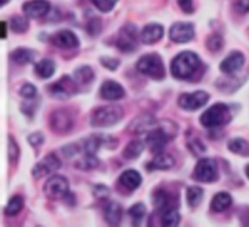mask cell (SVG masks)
Wrapping results in <instances>:
<instances>
[{
    "instance_id": "12",
    "label": "cell",
    "mask_w": 249,
    "mask_h": 227,
    "mask_svg": "<svg viewBox=\"0 0 249 227\" xmlns=\"http://www.w3.org/2000/svg\"><path fill=\"white\" fill-rule=\"evenodd\" d=\"M60 168L61 162L58 157L55 153H50L34 165L33 169H32V175H33L34 179H41V177L46 176V175L60 169Z\"/></svg>"
},
{
    "instance_id": "24",
    "label": "cell",
    "mask_w": 249,
    "mask_h": 227,
    "mask_svg": "<svg viewBox=\"0 0 249 227\" xmlns=\"http://www.w3.org/2000/svg\"><path fill=\"white\" fill-rule=\"evenodd\" d=\"M232 206V197L226 192H219L213 197L211 203V209L215 213H223Z\"/></svg>"
},
{
    "instance_id": "38",
    "label": "cell",
    "mask_w": 249,
    "mask_h": 227,
    "mask_svg": "<svg viewBox=\"0 0 249 227\" xmlns=\"http://www.w3.org/2000/svg\"><path fill=\"white\" fill-rule=\"evenodd\" d=\"M187 147H189V150L191 151L195 156H197V157L204 155L207 151L206 145H204L198 138H194L191 139V140H189V142H187Z\"/></svg>"
},
{
    "instance_id": "35",
    "label": "cell",
    "mask_w": 249,
    "mask_h": 227,
    "mask_svg": "<svg viewBox=\"0 0 249 227\" xmlns=\"http://www.w3.org/2000/svg\"><path fill=\"white\" fill-rule=\"evenodd\" d=\"M228 147L235 155H246L249 150V145L247 141L241 138H236L229 141Z\"/></svg>"
},
{
    "instance_id": "8",
    "label": "cell",
    "mask_w": 249,
    "mask_h": 227,
    "mask_svg": "<svg viewBox=\"0 0 249 227\" xmlns=\"http://www.w3.org/2000/svg\"><path fill=\"white\" fill-rule=\"evenodd\" d=\"M138 27L125 24L119 29L116 38V46L122 52H131L138 49Z\"/></svg>"
},
{
    "instance_id": "25",
    "label": "cell",
    "mask_w": 249,
    "mask_h": 227,
    "mask_svg": "<svg viewBox=\"0 0 249 227\" xmlns=\"http://www.w3.org/2000/svg\"><path fill=\"white\" fill-rule=\"evenodd\" d=\"M36 52L32 49H26V48H18L16 50H14L10 55L11 60L14 61L16 65H28V63H32L36 58Z\"/></svg>"
},
{
    "instance_id": "34",
    "label": "cell",
    "mask_w": 249,
    "mask_h": 227,
    "mask_svg": "<svg viewBox=\"0 0 249 227\" xmlns=\"http://www.w3.org/2000/svg\"><path fill=\"white\" fill-rule=\"evenodd\" d=\"M129 215H130L134 225H141V223H142L146 216V206L143 203H136L135 206L129 209Z\"/></svg>"
},
{
    "instance_id": "4",
    "label": "cell",
    "mask_w": 249,
    "mask_h": 227,
    "mask_svg": "<svg viewBox=\"0 0 249 227\" xmlns=\"http://www.w3.org/2000/svg\"><path fill=\"white\" fill-rule=\"evenodd\" d=\"M124 116V111L118 105H107L95 109L90 116V124L95 128H107L119 123Z\"/></svg>"
},
{
    "instance_id": "49",
    "label": "cell",
    "mask_w": 249,
    "mask_h": 227,
    "mask_svg": "<svg viewBox=\"0 0 249 227\" xmlns=\"http://www.w3.org/2000/svg\"><path fill=\"white\" fill-rule=\"evenodd\" d=\"M238 218H240L241 223L243 225L249 226V208H247V207L241 208L240 211H238Z\"/></svg>"
},
{
    "instance_id": "37",
    "label": "cell",
    "mask_w": 249,
    "mask_h": 227,
    "mask_svg": "<svg viewBox=\"0 0 249 227\" xmlns=\"http://www.w3.org/2000/svg\"><path fill=\"white\" fill-rule=\"evenodd\" d=\"M206 45L209 51H212V52H218V51H220L224 46L223 36H221L220 34L216 33L212 34V35H209L208 38H207Z\"/></svg>"
},
{
    "instance_id": "47",
    "label": "cell",
    "mask_w": 249,
    "mask_h": 227,
    "mask_svg": "<svg viewBox=\"0 0 249 227\" xmlns=\"http://www.w3.org/2000/svg\"><path fill=\"white\" fill-rule=\"evenodd\" d=\"M62 152L66 157L71 158L79 152V146H77L75 143H72V145H68V146H66V147H63Z\"/></svg>"
},
{
    "instance_id": "22",
    "label": "cell",
    "mask_w": 249,
    "mask_h": 227,
    "mask_svg": "<svg viewBox=\"0 0 249 227\" xmlns=\"http://www.w3.org/2000/svg\"><path fill=\"white\" fill-rule=\"evenodd\" d=\"M175 160L172 156L167 155V153H157L155 158L146 165V169L148 172H155V170H168L173 168Z\"/></svg>"
},
{
    "instance_id": "48",
    "label": "cell",
    "mask_w": 249,
    "mask_h": 227,
    "mask_svg": "<svg viewBox=\"0 0 249 227\" xmlns=\"http://www.w3.org/2000/svg\"><path fill=\"white\" fill-rule=\"evenodd\" d=\"M235 9L240 14H247L249 12V0H237L235 4Z\"/></svg>"
},
{
    "instance_id": "42",
    "label": "cell",
    "mask_w": 249,
    "mask_h": 227,
    "mask_svg": "<svg viewBox=\"0 0 249 227\" xmlns=\"http://www.w3.org/2000/svg\"><path fill=\"white\" fill-rule=\"evenodd\" d=\"M92 193H94V197L96 199L105 201V199L108 198L109 194H111V192H109L108 187L105 186V185H96V186L94 187V191H92Z\"/></svg>"
},
{
    "instance_id": "46",
    "label": "cell",
    "mask_w": 249,
    "mask_h": 227,
    "mask_svg": "<svg viewBox=\"0 0 249 227\" xmlns=\"http://www.w3.org/2000/svg\"><path fill=\"white\" fill-rule=\"evenodd\" d=\"M27 140H28V142L31 143L32 146L36 147V146L41 145V143L44 142V136L41 133H34L32 134V135H29Z\"/></svg>"
},
{
    "instance_id": "9",
    "label": "cell",
    "mask_w": 249,
    "mask_h": 227,
    "mask_svg": "<svg viewBox=\"0 0 249 227\" xmlns=\"http://www.w3.org/2000/svg\"><path fill=\"white\" fill-rule=\"evenodd\" d=\"M51 130L56 134H66L72 130L74 125V117L73 113L67 108H58L51 113L49 118Z\"/></svg>"
},
{
    "instance_id": "44",
    "label": "cell",
    "mask_w": 249,
    "mask_h": 227,
    "mask_svg": "<svg viewBox=\"0 0 249 227\" xmlns=\"http://www.w3.org/2000/svg\"><path fill=\"white\" fill-rule=\"evenodd\" d=\"M100 62H101V65L104 66L105 68H107V70H116L117 68L119 67L121 61H119L118 58H113V57H101L100 58Z\"/></svg>"
},
{
    "instance_id": "16",
    "label": "cell",
    "mask_w": 249,
    "mask_h": 227,
    "mask_svg": "<svg viewBox=\"0 0 249 227\" xmlns=\"http://www.w3.org/2000/svg\"><path fill=\"white\" fill-rule=\"evenodd\" d=\"M53 45L60 49H74L79 46V39L70 29H62L60 32H56L50 38Z\"/></svg>"
},
{
    "instance_id": "41",
    "label": "cell",
    "mask_w": 249,
    "mask_h": 227,
    "mask_svg": "<svg viewBox=\"0 0 249 227\" xmlns=\"http://www.w3.org/2000/svg\"><path fill=\"white\" fill-rule=\"evenodd\" d=\"M91 1L101 12H109L113 10L118 0H91Z\"/></svg>"
},
{
    "instance_id": "15",
    "label": "cell",
    "mask_w": 249,
    "mask_h": 227,
    "mask_svg": "<svg viewBox=\"0 0 249 227\" xmlns=\"http://www.w3.org/2000/svg\"><path fill=\"white\" fill-rule=\"evenodd\" d=\"M246 62V57L240 51H232L228 57L220 63V70L228 75H233L240 72Z\"/></svg>"
},
{
    "instance_id": "1",
    "label": "cell",
    "mask_w": 249,
    "mask_h": 227,
    "mask_svg": "<svg viewBox=\"0 0 249 227\" xmlns=\"http://www.w3.org/2000/svg\"><path fill=\"white\" fill-rule=\"evenodd\" d=\"M202 70V61L196 52L182 51L172 61L173 77L180 80H192Z\"/></svg>"
},
{
    "instance_id": "51",
    "label": "cell",
    "mask_w": 249,
    "mask_h": 227,
    "mask_svg": "<svg viewBox=\"0 0 249 227\" xmlns=\"http://www.w3.org/2000/svg\"><path fill=\"white\" fill-rule=\"evenodd\" d=\"M1 38H6V22H1Z\"/></svg>"
},
{
    "instance_id": "3",
    "label": "cell",
    "mask_w": 249,
    "mask_h": 227,
    "mask_svg": "<svg viewBox=\"0 0 249 227\" xmlns=\"http://www.w3.org/2000/svg\"><path fill=\"white\" fill-rule=\"evenodd\" d=\"M231 119H232V113H231L230 107L228 105L219 102V104L213 105L207 111H204L199 121H201L202 125L206 126V128L218 129L224 125H228Z\"/></svg>"
},
{
    "instance_id": "40",
    "label": "cell",
    "mask_w": 249,
    "mask_h": 227,
    "mask_svg": "<svg viewBox=\"0 0 249 227\" xmlns=\"http://www.w3.org/2000/svg\"><path fill=\"white\" fill-rule=\"evenodd\" d=\"M102 31V22L99 17H94L90 19L87 24V32L91 36H96L101 33Z\"/></svg>"
},
{
    "instance_id": "20",
    "label": "cell",
    "mask_w": 249,
    "mask_h": 227,
    "mask_svg": "<svg viewBox=\"0 0 249 227\" xmlns=\"http://www.w3.org/2000/svg\"><path fill=\"white\" fill-rule=\"evenodd\" d=\"M163 34H164V28L162 24L150 23L143 27L141 32V41L146 45H152L163 38Z\"/></svg>"
},
{
    "instance_id": "30",
    "label": "cell",
    "mask_w": 249,
    "mask_h": 227,
    "mask_svg": "<svg viewBox=\"0 0 249 227\" xmlns=\"http://www.w3.org/2000/svg\"><path fill=\"white\" fill-rule=\"evenodd\" d=\"M23 197L19 196V194H16V196L11 197V199L9 201L7 206L5 207V215L7 216H16L17 214H19V211L23 208Z\"/></svg>"
},
{
    "instance_id": "53",
    "label": "cell",
    "mask_w": 249,
    "mask_h": 227,
    "mask_svg": "<svg viewBox=\"0 0 249 227\" xmlns=\"http://www.w3.org/2000/svg\"><path fill=\"white\" fill-rule=\"evenodd\" d=\"M7 1H10V0H1V6H5L7 4Z\"/></svg>"
},
{
    "instance_id": "7",
    "label": "cell",
    "mask_w": 249,
    "mask_h": 227,
    "mask_svg": "<svg viewBox=\"0 0 249 227\" xmlns=\"http://www.w3.org/2000/svg\"><path fill=\"white\" fill-rule=\"evenodd\" d=\"M78 83L68 75H63L57 82L53 83L48 87V91L53 99L67 100L74 96L78 92Z\"/></svg>"
},
{
    "instance_id": "31",
    "label": "cell",
    "mask_w": 249,
    "mask_h": 227,
    "mask_svg": "<svg viewBox=\"0 0 249 227\" xmlns=\"http://www.w3.org/2000/svg\"><path fill=\"white\" fill-rule=\"evenodd\" d=\"M100 164L99 158L95 157V155H87L83 158H80L77 163H75V168H78L79 170L83 172H89V170L96 169Z\"/></svg>"
},
{
    "instance_id": "13",
    "label": "cell",
    "mask_w": 249,
    "mask_h": 227,
    "mask_svg": "<svg viewBox=\"0 0 249 227\" xmlns=\"http://www.w3.org/2000/svg\"><path fill=\"white\" fill-rule=\"evenodd\" d=\"M157 119L150 113H143L136 117L135 119L130 122L126 130L134 135H141L143 133H150L152 129L157 126Z\"/></svg>"
},
{
    "instance_id": "28",
    "label": "cell",
    "mask_w": 249,
    "mask_h": 227,
    "mask_svg": "<svg viewBox=\"0 0 249 227\" xmlns=\"http://www.w3.org/2000/svg\"><path fill=\"white\" fill-rule=\"evenodd\" d=\"M95 73L90 66H82L74 70V79L79 85H88L94 80Z\"/></svg>"
},
{
    "instance_id": "27",
    "label": "cell",
    "mask_w": 249,
    "mask_h": 227,
    "mask_svg": "<svg viewBox=\"0 0 249 227\" xmlns=\"http://www.w3.org/2000/svg\"><path fill=\"white\" fill-rule=\"evenodd\" d=\"M112 138H105V136L101 135H92L85 141L84 143V151L87 155H95V153L99 151V148L101 147L102 143H108V141L111 140Z\"/></svg>"
},
{
    "instance_id": "33",
    "label": "cell",
    "mask_w": 249,
    "mask_h": 227,
    "mask_svg": "<svg viewBox=\"0 0 249 227\" xmlns=\"http://www.w3.org/2000/svg\"><path fill=\"white\" fill-rule=\"evenodd\" d=\"M180 214L177 208H170L162 211V225L167 227H174L180 224Z\"/></svg>"
},
{
    "instance_id": "23",
    "label": "cell",
    "mask_w": 249,
    "mask_h": 227,
    "mask_svg": "<svg viewBox=\"0 0 249 227\" xmlns=\"http://www.w3.org/2000/svg\"><path fill=\"white\" fill-rule=\"evenodd\" d=\"M104 216L105 220L109 224V225H118L123 216V209L116 202H109L104 209Z\"/></svg>"
},
{
    "instance_id": "17",
    "label": "cell",
    "mask_w": 249,
    "mask_h": 227,
    "mask_svg": "<svg viewBox=\"0 0 249 227\" xmlns=\"http://www.w3.org/2000/svg\"><path fill=\"white\" fill-rule=\"evenodd\" d=\"M22 10L31 18H41L50 11V2L48 0H29L24 2Z\"/></svg>"
},
{
    "instance_id": "29",
    "label": "cell",
    "mask_w": 249,
    "mask_h": 227,
    "mask_svg": "<svg viewBox=\"0 0 249 227\" xmlns=\"http://www.w3.org/2000/svg\"><path fill=\"white\" fill-rule=\"evenodd\" d=\"M145 150V143L141 142L139 140L130 141L128 145L124 147L123 151V157L126 159H136L138 157H140L141 153Z\"/></svg>"
},
{
    "instance_id": "36",
    "label": "cell",
    "mask_w": 249,
    "mask_h": 227,
    "mask_svg": "<svg viewBox=\"0 0 249 227\" xmlns=\"http://www.w3.org/2000/svg\"><path fill=\"white\" fill-rule=\"evenodd\" d=\"M10 28L15 33H24L29 28V21L24 16H14L10 19Z\"/></svg>"
},
{
    "instance_id": "39",
    "label": "cell",
    "mask_w": 249,
    "mask_h": 227,
    "mask_svg": "<svg viewBox=\"0 0 249 227\" xmlns=\"http://www.w3.org/2000/svg\"><path fill=\"white\" fill-rule=\"evenodd\" d=\"M19 157V148L17 146L16 141L12 136H9V162L12 165H15L18 160Z\"/></svg>"
},
{
    "instance_id": "14",
    "label": "cell",
    "mask_w": 249,
    "mask_h": 227,
    "mask_svg": "<svg viewBox=\"0 0 249 227\" xmlns=\"http://www.w3.org/2000/svg\"><path fill=\"white\" fill-rule=\"evenodd\" d=\"M169 36L170 40L174 43H189L195 36L194 24L190 22H177L170 27Z\"/></svg>"
},
{
    "instance_id": "19",
    "label": "cell",
    "mask_w": 249,
    "mask_h": 227,
    "mask_svg": "<svg viewBox=\"0 0 249 227\" xmlns=\"http://www.w3.org/2000/svg\"><path fill=\"white\" fill-rule=\"evenodd\" d=\"M124 95H125L124 87L114 80H106L100 87V96L107 101H117L123 99Z\"/></svg>"
},
{
    "instance_id": "26",
    "label": "cell",
    "mask_w": 249,
    "mask_h": 227,
    "mask_svg": "<svg viewBox=\"0 0 249 227\" xmlns=\"http://www.w3.org/2000/svg\"><path fill=\"white\" fill-rule=\"evenodd\" d=\"M55 62L53 60H50V58H43V60L39 61L34 66V72L41 79H48V78L53 77V74L55 73Z\"/></svg>"
},
{
    "instance_id": "32",
    "label": "cell",
    "mask_w": 249,
    "mask_h": 227,
    "mask_svg": "<svg viewBox=\"0 0 249 227\" xmlns=\"http://www.w3.org/2000/svg\"><path fill=\"white\" fill-rule=\"evenodd\" d=\"M204 196L203 190L199 186H191L187 189L186 192V199L187 203L191 208H196V207L199 206V203L202 202V198Z\"/></svg>"
},
{
    "instance_id": "45",
    "label": "cell",
    "mask_w": 249,
    "mask_h": 227,
    "mask_svg": "<svg viewBox=\"0 0 249 227\" xmlns=\"http://www.w3.org/2000/svg\"><path fill=\"white\" fill-rule=\"evenodd\" d=\"M178 5L185 14H192L195 11L194 0H178Z\"/></svg>"
},
{
    "instance_id": "5",
    "label": "cell",
    "mask_w": 249,
    "mask_h": 227,
    "mask_svg": "<svg viewBox=\"0 0 249 227\" xmlns=\"http://www.w3.org/2000/svg\"><path fill=\"white\" fill-rule=\"evenodd\" d=\"M136 70L155 80H162L165 77L164 63L158 53H148L140 57L136 63Z\"/></svg>"
},
{
    "instance_id": "6",
    "label": "cell",
    "mask_w": 249,
    "mask_h": 227,
    "mask_svg": "<svg viewBox=\"0 0 249 227\" xmlns=\"http://www.w3.org/2000/svg\"><path fill=\"white\" fill-rule=\"evenodd\" d=\"M194 179L199 182H215L219 179L218 162L213 158H203L195 167Z\"/></svg>"
},
{
    "instance_id": "21",
    "label": "cell",
    "mask_w": 249,
    "mask_h": 227,
    "mask_svg": "<svg viewBox=\"0 0 249 227\" xmlns=\"http://www.w3.org/2000/svg\"><path fill=\"white\" fill-rule=\"evenodd\" d=\"M118 181L122 187L131 192L140 187L141 182H142V177H141L140 173L136 172V170H126L119 176Z\"/></svg>"
},
{
    "instance_id": "18",
    "label": "cell",
    "mask_w": 249,
    "mask_h": 227,
    "mask_svg": "<svg viewBox=\"0 0 249 227\" xmlns=\"http://www.w3.org/2000/svg\"><path fill=\"white\" fill-rule=\"evenodd\" d=\"M153 206L160 211H164L170 208H177L178 197L174 193L167 191V190H157L152 194Z\"/></svg>"
},
{
    "instance_id": "2",
    "label": "cell",
    "mask_w": 249,
    "mask_h": 227,
    "mask_svg": "<svg viewBox=\"0 0 249 227\" xmlns=\"http://www.w3.org/2000/svg\"><path fill=\"white\" fill-rule=\"evenodd\" d=\"M178 126L173 122H164L162 125L156 126L146 136V145L152 153L163 152L165 146L177 136Z\"/></svg>"
},
{
    "instance_id": "52",
    "label": "cell",
    "mask_w": 249,
    "mask_h": 227,
    "mask_svg": "<svg viewBox=\"0 0 249 227\" xmlns=\"http://www.w3.org/2000/svg\"><path fill=\"white\" fill-rule=\"evenodd\" d=\"M246 175H247V177L249 179V164L246 167Z\"/></svg>"
},
{
    "instance_id": "11",
    "label": "cell",
    "mask_w": 249,
    "mask_h": 227,
    "mask_svg": "<svg viewBox=\"0 0 249 227\" xmlns=\"http://www.w3.org/2000/svg\"><path fill=\"white\" fill-rule=\"evenodd\" d=\"M208 101V92L203 91V90H198V91L180 95V97L178 99V105H179L180 108L185 109V111H197V109L206 106Z\"/></svg>"
},
{
    "instance_id": "50",
    "label": "cell",
    "mask_w": 249,
    "mask_h": 227,
    "mask_svg": "<svg viewBox=\"0 0 249 227\" xmlns=\"http://www.w3.org/2000/svg\"><path fill=\"white\" fill-rule=\"evenodd\" d=\"M36 102H31V104H24L23 106H22V112H23L26 116L28 117H33L34 112H36Z\"/></svg>"
},
{
    "instance_id": "10",
    "label": "cell",
    "mask_w": 249,
    "mask_h": 227,
    "mask_svg": "<svg viewBox=\"0 0 249 227\" xmlns=\"http://www.w3.org/2000/svg\"><path fill=\"white\" fill-rule=\"evenodd\" d=\"M44 193L50 199L65 198L70 193L68 180L61 175H53L44 185Z\"/></svg>"
},
{
    "instance_id": "43",
    "label": "cell",
    "mask_w": 249,
    "mask_h": 227,
    "mask_svg": "<svg viewBox=\"0 0 249 227\" xmlns=\"http://www.w3.org/2000/svg\"><path fill=\"white\" fill-rule=\"evenodd\" d=\"M19 95H21L22 97H24V99H28V100L34 99V97L36 96V87H34L33 84L27 83V84H24L23 87H21V90H19Z\"/></svg>"
}]
</instances>
